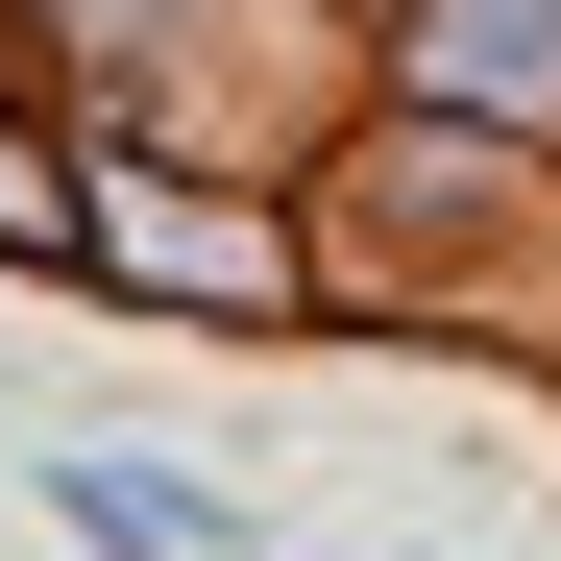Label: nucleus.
Wrapping results in <instances>:
<instances>
[{
    "mask_svg": "<svg viewBox=\"0 0 561 561\" xmlns=\"http://www.w3.org/2000/svg\"><path fill=\"white\" fill-rule=\"evenodd\" d=\"M49 489H73V537H244L220 489H171V463H99V439H73V463H49Z\"/></svg>",
    "mask_w": 561,
    "mask_h": 561,
    "instance_id": "nucleus-1",
    "label": "nucleus"
},
{
    "mask_svg": "<svg viewBox=\"0 0 561 561\" xmlns=\"http://www.w3.org/2000/svg\"><path fill=\"white\" fill-rule=\"evenodd\" d=\"M439 73H513V99H537V73H561V0H439Z\"/></svg>",
    "mask_w": 561,
    "mask_h": 561,
    "instance_id": "nucleus-2",
    "label": "nucleus"
},
{
    "mask_svg": "<svg viewBox=\"0 0 561 561\" xmlns=\"http://www.w3.org/2000/svg\"><path fill=\"white\" fill-rule=\"evenodd\" d=\"M0 244H99V220H73V196H49V171H25V147H0Z\"/></svg>",
    "mask_w": 561,
    "mask_h": 561,
    "instance_id": "nucleus-3",
    "label": "nucleus"
}]
</instances>
